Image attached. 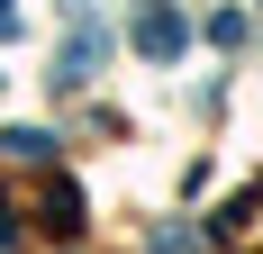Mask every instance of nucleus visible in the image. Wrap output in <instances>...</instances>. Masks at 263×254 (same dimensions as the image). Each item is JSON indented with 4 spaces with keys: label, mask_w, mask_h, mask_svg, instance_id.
Listing matches in <instances>:
<instances>
[{
    "label": "nucleus",
    "mask_w": 263,
    "mask_h": 254,
    "mask_svg": "<svg viewBox=\"0 0 263 254\" xmlns=\"http://www.w3.org/2000/svg\"><path fill=\"white\" fill-rule=\"evenodd\" d=\"M127 37H136V55H155V64H173V55H182V37H191V19L173 9V0H145Z\"/></svg>",
    "instance_id": "f257e3e1"
},
{
    "label": "nucleus",
    "mask_w": 263,
    "mask_h": 254,
    "mask_svg": "<svg viewBox=\"0 0 263 254\" xmlns=\"http://www.w3.org/2000/svg\"><path fill=\"white\" fill-rule=\"evenodd\" d=\"M0 146L18 154V164H46V154H54V136H46V127H9V136H0Z\"/></svg>",
    "instance_id": "7ed1b4c3"
},
{
    "label": "nucleus",
    "mask_w": 263,
    "mask_h": 254,
    "mask_svg": "<svg viewBox=\"0 0 263 254\" xmlns=\"http://www.w3.org/2000/svg\"><path fill=\"white\" fill-rule=\"evenodd\" d=\"M0 245H9V200H0Z\"/></svg>",
    "instance_id": "39448f33"
},
{
    "label": "nucleus",
    "mask_w": 263,
    "mask_h": 254,
    "mask_svg": "<svg viewBox=\"0 0 263 254\" xmlns=\"http://www.w3.org/2000/svg\"><path fill=\"white\" fill-rule=\"evenodd\" d=\"M100 55H109V37H100V27H82V37H73V46H64V55H54V73H46V82H64V91H82V82H91V73H100Z\"/></svg>",
    "instance_id": "f03ea898"
},
{
    "label": "nucleus",
    "mask_w": 263,
    "mask_h": 254,
    "mask_svg": "<svg viewBox=\"0 0 263 254\" xmlns=\"http://www.w3.org/2000/svg\"><path fill=\"white\" fill-rule=\"evenodd\" d=\"M145 254H200V236H191V227H155V236H145Z\"/></svg>",
    "instance_id": "20e7f679"
}]
</instances>
